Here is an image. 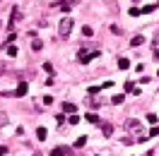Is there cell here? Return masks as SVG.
I'll list each match as a JSON object with an SVG mask.
<instances>
[{
  "label": "cell",
  "instance_id": "obj_1",
  "mask_svg": "<svg viewBox=\"0 0 159 156\" xmlns=\"http://www.w3.org/2000/svg\"><path fill=\"white\" fill-rule=\"evenodd\" d=\"M70 31H72V17H63L60 20V24H58V34H60V39H68L70 36Z\"/></svg>",
  "mask_w": 159,
  "mask_h": 156
},
{
  "label": "cell",
  "instance_id": "obj_2",
  "mask_svg": "<svg viewBox=\"0 0 159 156\" xmlns=\"http://www.w3.org/2000/svg\"><path fill=\"white\" fill-rule=\"evenodd\" d=\"M97 55H99V50H80V55H77V60L80 63H84V65H87V63H89L92 58H97Z\"/></svg>",
  "mask_w": 159,
  "mask_h": 156
},
{
  "label": "cell",
  "instance_id": "obj_3",
  "mask_svg": "<svg viewBox=\"0 0 159 156\" xmlns=\"http://www.w3.org/2000/svg\"><path fill=\"white\" fill-rule=\"evenodd\" d=\"M72 2H75V0H63V2H58V7H60L63 12H65V15H68V12H70V7H72Z\"/></svg>",
  "mask_w": 159,
  "mask_h": 156
},
{
  "label": "cell",
  "instance_id": "obj_4",
  "mask_svg": "<svg viewBox=\"0 0 159 156\" xmlns=\"http://www.w3.org/2000/svg\"><path fill=\"white\" fill-rule=\"evenodd\" d=\"M29 91V87H27V82H20V87H17V91H15V96H24Z\"/></svg>",
  "mask_w": 159,
  "mask_h": 156
},
{
  "label": "cell",
  "instance_id": "obj_5",
  "mask_svg": "<svg viewBox=\"0 0 159 156\" xmlns=\"http://www.w3.org/2000/svg\"><path fill=\"white\" fill-rule=\"evenodd\" d=\"M5 50H7V55H10V58H15V55L20 53V50H17V46H12V43H5Z\"/></svg>",
  "mask_w": 159,
  "mask_h": 156
},
{
  "label": "cell",
  "instance_id": "obj_6",
  "mask_svg": "<svg viewBox=\"0 0 159 156\" xmlns=\"http://www.w3.org/2000/svg\"><path fill=\"white\" fill-rule=\"evenodd\" d=\"M46 137H48V132H46V127H39V130H36V139H39V142H43Z\"/></svg>",
  "mask_w": 159,
  "mask_h": 156
},
{
  "label": "cell",
  "instance_id": "obj_7",
  "mask_svg": "<svg viewBox=\"0 0 159 156\" xmlns=\"http://www.w3.org/2000/svg\"><path fill=\"white\" fill-rule=\"evenodd\" d=\"M128 130L130 132H140V123L138 120H128Z\"/></svg>",
  "mask_w": 159,
  "mask_h": 156
},
{
  "label": "cell",
  "instance_id": "obj_8",
  "mask_svg": "<svg viewBox=\"0 0 159 156\" xmlns=\"http://www.w3.org/2000/svg\"><path fill=\"white\" fill-rule=\"evenodd\" d=\"M20 20H22V12H20V7H15L12 10V24H17Z\"/></svg>",
  "mask_w": 159,
  "mask_h": 156
},
{
  "label": "cell",
  "instance_id": "obj_9",
  "mask_svg": "<svg viewBox=\"0 0 159 156\" xmlns=\"http://www.w3.org/2000/svg\"><path fill=\"white\" fill-rule=\"evenodd\" d=\"M101 132H104V137H111V132H113V130H111L109 123H101Z\"/></svg>",
  "mask_w": 159,
  "mask_h": 156
},
{
  "label": "cell",
  "instance_id": "obj_10",
  "mask_svg": "<svg viewBox=\"0 0 159 156\" xmlns=\"http://www.w3.org/2000/svg\"><path fill=\"white\" fill-rule=\"evenodd\" d=\"M140 43H145V36H133L130 39V46H140Z\"/></svg>",
  "mask_w": 159,
  "mask_h": 156
},
{
  "label": "cell",
  "instance_id": "obj_11",
  "mask_svg": "<svg viewBox=\"0 0 159 156\" xmlns=\"http://www.w3.org/2000/svg\"><path fill=\"white\" fill-rule=\"evenodd\" d=\"M63 110H65V113H75L77 106H75V103H63Z\"/></svg>",
  "mask_w": 159,
  "mask_h": 156
},
{
  "label": "cell",
  "instance_id": "obj_12",
  "mask_svg": "<svg viewBox=\"0 0 159 156\" xmlns=\"http://www.w3.org/2000/svg\"><path fill=\"white\" fill-rule=\"evenodd\" d=\"M51 156H65V149H63V146H56V149H51Z\"/></svg>",
  "mask_w": 159,
  "mask_h": 156
},
{
  "label": "cell",
  "instance_id": "obj_13",
  "mask_svg": "<svg viewBox=\"0 0 159 156\" xmlns=\"http://www.w3.org/2000/svg\"><path fill=\"white\" fill-rule=\"evenodd\" d=\"M118 67H120V70H128V67H130V60H128V58H120V60H118Z\"/></svg>",
  "mask_w": 159,
  "mask_h": 156
},
{
  "label": "cell",
  "instance_id": "obj_14",
  "mask_svg": "<svg viewBox=\"0 0 159 156\" xmlns=\"http://www.w3.org/2000/svg\"><path fill=\"white\" fill-rule=\"evenodd\" d=\"M82 36H87V39H89V36H94V31H92V27H82Z\"/></svg>",
  "mask_w": 159,
  "mask_h": 156
},
{
  "label": "cell",
  "instance_id": "obj_15",
  "mask_svg": "<svg viewBox=\"0 0 159 156\" xmlns=\"http://www.w3.org/2000/svg\"><path fill=\"white\" fill-rule=\"evenodd\" d=\"M68 123H70V125H77V123H80V115H75V113H70Z\"/></svg>",
  "mask_w": 159,
  "mask_h": 156
},
{
  "label": "cell",
  "instance_id": "obj_16",
  "mask_svg": "<svg viewBox=\"0 0 159 156\" xmlns=\"http://www.w3.org/2000/svg\"><path fill=\"white\" fill-rule=\"evenodd\" d=\"M84 144H87V137H77V139H75V146H77V149L84 146Z\"/></svg>",
  "mask_w": 159,
  "mask_h": 156
},
{
  "label": "cell",
  "instance_id": "obj_17",
  "mask_svg": "<svg viewBox=\"0 0 159 156\" xmlns=\"http://www.w3.org/2000/svg\"><path fill=\"white\" fill-rule=\"evenodd\" d=\"M31 48H34V50H41V48H43V43H41L39 39H34V43H31Z\"/></svg>",
  "mask_w": 159,
  "mask_h": 156
},
{
  "label": "cell",
  "instance_id": "obj_18",
  "mask_svg": "<svg viewBox=\"0 0 159 156\" xmlns=\"http://www.w3.org/2000/svg\"><path fill=\"white\" fill-rule=\"evenodd\" d=\"M99 91H101L99 87H89V89H87V94H89V96H97V94H99Z\"/></svg>",
  "mask_w": 159,
  "mask_h": 156
},
{
  "label": "cell",
  "instance_id": "obj_19",
  "mask_svg": "<svg viewBox=\"0 0 159 156\" xmlns=\"http://www.w3.org/2000/svg\"><path fill=\"white\" fill-rule=\"evenodd\" d=\"M87 120H89V123H99V115H97V113H87Z\"/></svg>",
  "mask_w": 159,
  "mask_h": 156
},
{
  "label": "cell",
  "instance_id": "obj_20",
  "mask_svg": "<svg viewBox=\"0 0 159 156\" xmlns=\"http://www.w3.org/2000/svg\"><path fill=\"white\" fill-rule=\"evenodd\" d=\"M111 101H113V103H116V106H118V103H123V94H116V96L111 98Z\"/></svg>",
  "mask_w": 159,
  "mask_h": 156
},
{
  "label": "cell",
  "instance_id": "obj_21",
  "mask_svg": "<svg viewBox=\"0 0 159 156\" xmlns=\"http://www.w3.org/2000/svg\"><path fill=\"white\" fill-rule=\"evenodd\" d=\"M154 10V7H152V5H145V7H142V10H140V15H149V12Z\"/></svg>",
  "mask_w": 159,
  "mask_h": 156
},
{
  "label": "cell",
  "instance_id": "obj_22",
  "mask_svg": "<svg viewBox=\"0 0 159 156\" xmlns=\"http://www.w3.org/2000/svg\"><path fill=\"white\" fill-rule=\"evenodd\" d=\"M157 135H159V127L154 125V127H152V130H149V135H145V137H157Z\"/></svg>",
  "mask_w": 159,
  "mask_h": 156
},
{
  "label": "cell",
  "instance_id": "obj_23",
  "mask_svg": "<svg viewBox=\"0 0 159 156\" xmlns=\"http://www.w3.org/2000/svg\"><path fill=\"white\" fill-rule=\"evenodd\" d=\"M7 125V113H0V127Z\"/></svg>",
  "mask_w": 159,
  "mask_h": 156
},
{
  "label": "cell",
  "instance_id": "obj_24",
  "mask_svg": "<svg viewBox=\"0 0 159 156\" xmlns=\"http://www.w3.org/2000/svg\"><path fill=\"white\" fill-rule=\"evenodd\" d=\"M15 39H17V34H15V31H10V34H7V43H12Z\"/></svg>",
  "mask_w": 159,
  "mask_h": 156
},
{
  "label": "cell",
  "instance_id": "obj_25",
  "mask_svg": "<svg viewBox=\"0 0 159 156\" xmlns=\"http://www.w3.org/2000/svg\"><path fill=\"white\" fill-rule=\"evenodd\" d=\"M147 123H157V115H154V113H147Z\"/></svg>",
  "mask_w": 159,
  "mask_h": 156
},
{
  "label": "cell",
  "instance_id": "obj_26",
  "mask_svg": "<svg viewBox=\"0 0 159 156\" xmlns=\"http://www.w3.org/2000/svg\"><path fill=\"white\" fill-rule=\"evenodd\" d=\"M154 58H157V60H159V48H157V50H154Z\"/></svg>",
  "mask_w": 159,
  "mask_h": 156
},
{
  "label": "cell",
  "instance_id": "obj_27",
  "mask_svg": "<svg viewBox=\"0 0 159 156\" xmlns=\"http://www.w3.org/2000/svg\"><path fill=\"white\" fill-rule=\"evenodd\" d=\"M157 75H159V70H157Z\"/></svg>",
  "mask_w": 159,
  "mask_h": 156
}]
</instances>
